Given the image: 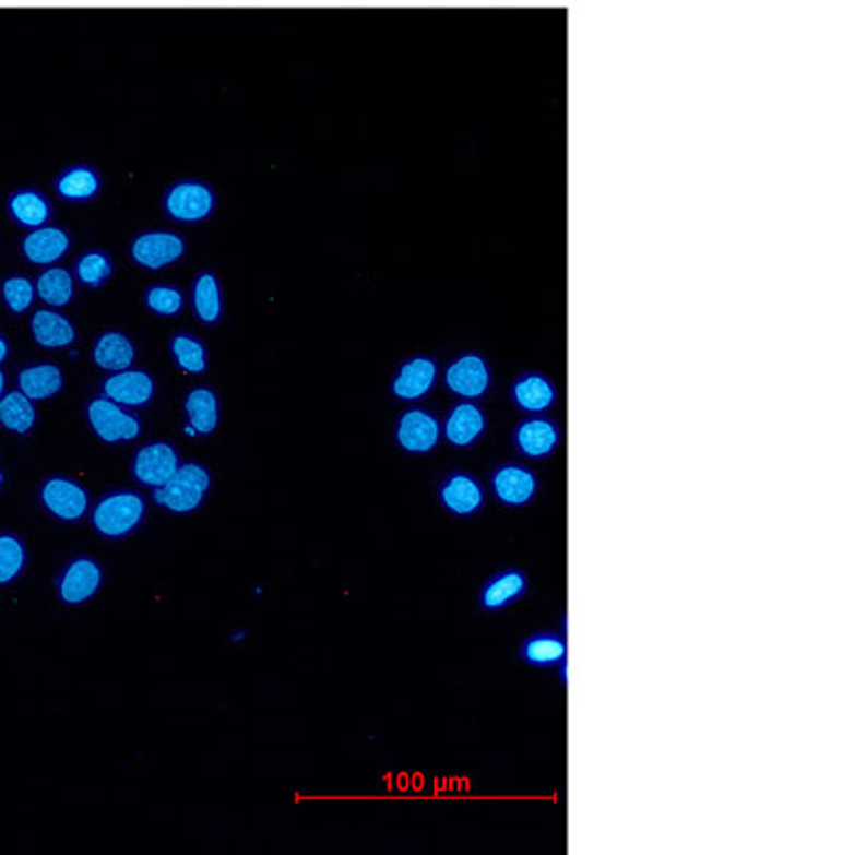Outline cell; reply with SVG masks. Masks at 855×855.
Wrapping results in <instances>:
<instances>
[{
    "instance_id": "obj_1",
    "label": "cell",
    "mask_w": 855,
    "mask_h": 855,
    "mask_svg": "<svg viewBox=\"0 0 855 855\" xmlns=\"http://www.w3.org/2000/svg\"><path fill=\"white\" fill-rule=\"evenodd\" d=\"M207 490H210V473L202 464L189 462L178 466V471L167 484L154 488L152 499L154 503L174 513H191L203 503Z\"/></svg>"
},
{
    "instance_id": "obj_2",
    "label": "cell",
    "mask_w": 855,
    "mask_h": 855,
    "mask_svg": "<svg viewBox=\"0 0 855 855\" xmlns=\"http://www.w3.org/2000/svg\"><path fill=\"white\" fill-rule=\"evenodd\" d=\"M146 503L135 492H118L105 497L93 511V524L105 537H124L144 520Z\"/></svg>"
},
{
    "instance_id": "obj_3",
    "label": "cell",
    "mask_w": 855,
    "mask_h": 855,
    "mask_svg": "<svg viewBox=\"0 0 855 855\" xmlns=\"http://www.w3.org/2000/svg\"><path fill=\"white\" fill-rule=\"evenodd\" d=\"M492 370L482 353H462L446 370V388L462 401H477L488 394Z\"/></svg>"
},
{
    "instance_id": "obj_4",
    "label": "cell",
    "mask_w": 855,
    "mask_h": 855,
    "mask_svg": "<svg viewBox=\"0 0 855 855\" xmlns=\"http://www.w3.org/2000/svg\"><path fill=\"white\" fill-rule=\"evenodd\" d=\"M490 488L499 503L518 509L535 501L539 492V479L533 468L511 462L492 471Z\"/></svg>"
},
{
    "instance_id": "obj_5",
    "label": "cell",
    "mask_w": 855,
    "mask_h": 855,
    "mask_svg": "<svg viewBox=\"0 0 855 855\" xmlns=\"http://www.w3.org/2000/svg\"><path fill=\"white\" fill-rule=\"evenodd\" d=\"M560 441L562 432L558 424L544 415H531L522 419L513 430L515 450L529 460L550 458L560 448Z\"/></svg>"
},
{
    "instance_id": "obj_6",
    "label": "cell",
    "mask_w": 855,
    "mask_h": 855,
    "mask_svg": "<svg viewBox=\"0 0 855 855\" xmlns=\"http://www.w3.org/2000/svg\"><path fill=\"white\" fill-rule=\"evenodd\" d=\"M88 421L95 430V435L105 443H118V441H135L142 432V426L138 417L131 413H124L120 404L109 399H97L88 404Z\"/></svg>"
},
{
    "instance_id": "obj_7",
    "label": "cell",
    "mask_w": 855,
    "mask_h": 855,
    "mask_svg": "<svg viewBox=\"0 0 855 855\" xmlns=\"http://www.w3.org/2000/svg\"><path fill=\"white\" fill-rule=\"evenodd\" d=\"M439 501L455 518H473L486 504V490L475 475L455 471L443 479L439 488Z\"/></svg>"
},
{
    "instance_id": "obj_8",
    "label": "cell",
    "mask_w": 855,
    "mask_h": 855,
    "mask_svg": "<svg viewBox=\"0 0 855 855\" xmlns=\"http://www.w3.org/2000/svg\"><path fill=\"white\" fill-rule=\"evenodd\" d=\"M441 424L439 419L424 411V408H411L399 419L396 428V441L408 453H430L441 441Z\"/></svg>"
},
{
    "instance_id": "obj_9",
    "label": "cell",
    "mask_w": 855,
    "mask_h": 855,
    "mask_svg": "<svg viewBox=\"0 0 855 855\" xmlns=\"http://www.w3.org/2000/svg\"><path fill=\"white\" fill-rule=\"evenodd\" d=\"M165 210L180 223H200L214 210V193L203 182H178L165 198Z\"/></svg>"
},
{
    "instance_id": "obj_10",
    "label": "cell",
    "mask_w": 855,
    "mask_h": 855,
    "mask_svg": "<svg viewBox=\"0 0 855 855\" xmlns=\"http://www.w3.org/2000/svg\"><path fill=\"white\" fill-rule=\"evenodd\" d=\"M526 591L529 575L518 567H509L484 582L479 591V605L484 611H501L509 605L518 604L526 595Z\"/></svg>"
},
{
    "instance_id": "obj_11",
    "label": "cell",
    "mask_w": 855,
    "mask_h": 855,
    "mask_svg": "<svg viewBox=\"0 0 855 855\" xmlns=\"http://www.w3.org/2000/svg\"><path fill=\"white\" fill-rule=\"evenodd\" d=\"M437 375H439V366L432 357H426V355H417L408 361H404L392 383V394L401 401H421L424 396H428L437 383Z\"/></svg>"
},
{
    "instance_id": "obj_12",
    "label": "cell",
    "mask_w": 855,
    "mask_h": 855,
    "mask_svg": "<svg viewBox=\"0 0 855 855\" xmlns=\"http://www.w3.org/2000/svg\"><path fill=\"white\" fill-rule=\"evenodd\" d=\"M102 567L91 558L73 560L60 578L58 597L69 605H80L97 595L102 589Z\"/></svg>"
},
{
    "instance_id": "obj_13",
    "label": "cell",
    "mask_w": 855,
    "mask_h": 855,
    "mask_svg": "<svg viewBox=\"0 0 855 855\" xmlns=\"http://www.w3.org/2000/svg\"><path fill=\"white\" fill-rule=\"evenodd\" d=\"M486 428H488V419L484 408L473 401H462L450 411L443 432L450 446L458 450H466L486 435Z\"/></svg>"
},
{
    "instance_id": "obj_14",
    "label": "cell",
    "mask_w": 855,
    "mask_h": 855,
    "mask_svg": "<svg viewBox=\"0 0 855 855\" xmlns=\"http://www.w3.org/2000/svg\"><path fill=\"white\" fill-rule=\"evenodd\" d=\"M556 399L558 392L553 379L542 372H524L511 383V401L529 415H542L550 411Z\"/></svg>"
},
{
    "instance_id": "obj_15",
    "label": "cell",
    "mask_w": 855,
    "mask_h": 855,
    "mask_svg": "<svg viewBox=\"0 0 855 855\" xmlns=\"http://www.w3.org/2000/svg\"><path fill=\"white\" fill-rule=\"evenodd\" d=\"M185 254V240L169 231H152L142 234L133 247L131 257L149 270H161L165 265H171Z\"/></svg>"
},
{
    "instance_id": "obj_16",
    "label": "cell",
    "mask_w": 855,
    "mask_h": 855,
    "mask_svg": "<svg viewBox=\"0 0 855 855\" xmlns=\"http://www.w3.org/2000/svg\"><path fill=\"white\" fill-rule=\"evenodd\" d=\"M178 466H180L178 453L174 452L171 446L152 443V446L142 448L140 453L135 455L133 473L144 486L161 488L163 484H167L174 477Z\"/></svg>"
},
{
    "instance_id": "obj_17",
    "label": "cell",
    "mask_w": 855,
    "mask_h": 855,
    "mask_svg": "<svg viewBox=\"0 0 855 855\" xmlns=\"http://www.w3.org/2000/svg\"><path fill=\"white\" fill-rule=\"evenodd\" d=\"M105 399L124 406H144L154 396V381L144 370H120L103 383Z\"/></svg>"
},
{
    "instance_id": "obj_18",
    "label": "cell",
    "mask_w": 855,
    "mask_h": 855,
    "mask_svg": "<svg viewBox=\"0 0 855 855\" xmlns=\"http://www.w3.org/2000/svg\"><path fill=\"white\" fill-rule=\"evenodd\" d=\"M41 501L50 513L67 522L84 518L88 509L86 490L80 484H73L71 479H62V477H54L44 486Z\"/></svg>"
},
{
    "instance_id": "obj_19",
    "label": "cell",
    "mask_w": 855,
    "mask_h": 855,
    "mask_svg": "<svg viewBox=\"0 0 855 855\" xmlns=\"http://www.w3.org/2000/svg\"><path fill=\"white\" fill-rule=\"evenodd\" d=\"M520 658L531 667H554L567 658V640L556 631H535L522 640Z\"/></svg>"
},
{
    "instance_id": "obj_20",
    "label": "cell",
    "mask_w": 855,
    "mask_h": 855,
    "mask_svg": "<svg viewBox=\"0 0 855 855\" xmlns=\"http://www.w3.org/2000/svg\"><path fill=\"white\" fill-rule=\"evenodd\" d=\"M71 247L69 236L58 227H39L24 238L22 251L37 265H50L62 259Z\"/></svg>"
},
{
    "instance_id": "obj_21",
    "label": "cell",
    "mask_w": 855,
    "mask_h": 855,
    "mask_svg": "<svg viewBox=\"0 0 855 855\" xmlns=\"http://www.w3.org/2000/svg\"><path fill=\"white\" fill-rule=\"evenodd\" d=\"M35 341L46 349H62L75 341V328L56 310H37L31 321Z\"/></svg>"
},
{
    "instance_id": "obj_22",
    "label": "cell",
    "mask_w": 855,
    "mask_h": 855,
    "mask_svg": "<svg viewBox=\"0 0 855 855\" xmlns=\"http://www.w3.org/2000/svg\"><path fill=\"white\" fill-rule=\"evenodd\" d=\"M20 392L31 401H46L62 390V370L54 364L31 366L17 377Z\"/></svg>"
},
{
    "instance_id": "obj_23",
    "label": "cell",
    "mask_w": 855,
    "mask_h": 855,
    "mask_svg": "<svg viewBox=\"0 0 855 855\" xmlns=\"http://www.w3.org/2000/svg\"><path fill=\"white\" fill-rule=\"evenodd\" d=\"M93 357L103 370L120 372L131 368L135 359V347L122 332H105L95 345Z\"/></svg>"
},
{
    "instance_id": "obj_24",
    "label": "cell",
    "mask_w": 855,
    "mask_h": 855,
    "mask_svg": "<svg viewBox=\"0 0 855 855\" xmlns=\"http://www.w3.org/2000/svg\"><path fill=\"white\" fill-rule=\"evenodd\" d=\"M187 417L189 426L195 428L198 435H212L218 426V399L212 390L198 388L189 394L187 403Z\"/></svg>"
},
{
    "instance_id": "obj_25",
    "label": "cell",
    "mask_w": 855,
    "mask_h": 855,
    "mask_svg": "<svg viewBox=\"0 0 855 855\" xmlns=\"http://www.w3.org/2000/svg\"><path fill=\"white\" fill-rule=\"evenodd\" d=\"M37 421L33 401L22 392H11L0 399V424L17 435H26Z\"/></svg>"
},
{
    "instance_id": "obj_26",
    "label": "cell",
    "mask_w": 855,
    "mask_h": 855,
    "mask_svg": "<svg viewBox=\"0 0 855 855\" xmlns=\"http://www.w3.org/2000/svg\"><path fill=\"white\" fill-rule=\"evenodd\" d=\"M99 176L91 167H73L58 178V193L69 202H86L99 193Z\"/></svg>"
},
{
    "instance_id": "obj_27",
    "label": "cell",
    "mask_w": 855,
    "mask_h": 855,
    "mask_svg": "<svg viewBox=\"0 0 855 855\" xmlns=\"http://www.w3.org/2000/svg\"><path fill=\"white\" fill-rule=\"evenodd\" d=\"M9 210L13 218L24 225V227H44L50 218V203L46 202L44 195L35 191H20L11 198Z\"/></svg>"
},
{
    "instance_id": "obj_28",
    "label": "cell",
    "mask_w": 855,
    "mask_h": 855,
    "mask_svg": "<svg viewBox=\"0 0 855 855\" xmlns=\"http://www.w3.org/2000/svg\"><path fill=\"white\" fill-rule=\"evenodd\" d=\"M193 306L203 323H216L223 312V296L216 276L202 274L193 287Z\"/></svg>"
},
{
    "instance_id": "obj_29",
    "label": "cell",
    "mask_w": 855,
    "mask_h": 855,
    "mask_svg": "<svg viewBox=\"0 0 855 855\" xmlns=\"http://www.w3.org/2000/svg\"><path fill=\"white\" fill-rule=\"evenodd\" d=\"M35 292L50 306H67L73 300V276L64 268H50L39 276Z\"/></svg>"
},
{
    "instance_id": "obj_30",
    "label": "cell",
    "mask_w": 855,
    "mask_h": 855,
    "mask_svg": "<svg viewBox=\"0 0 855 855\" xmlns=\"http://www.w3.org/2000/svg\"><path fill=\"white\" fill-rule=\"evenodd\" d=\"M171 355H174L176 364H178L185 372L202 375V372H205V368H207L205 347H203L200 341H195L193 336H187V334L174 336V341H171Z\"/></svg>"
},
{
    "instance_id": "obj_31",
    "label": "cell",
    "mask_w": 855,
    "mask_h": 855,
    "mask_svg": "<svg viewBox=\"0 0 855 855\" xmlns=\"http://www.w3.org/2000/svg\"><path fill=\"white\" fill-rule=\"evenodd\" d=\"M26 562V553L24 546L17 537L13 535H2L0 537V586L13 582Z\"/></svg>"
},
{
    "instance_id": "obj_32",
    "label": "cell",
    "mask_w": 855,
    "mask_h": 855,
    "mask_svg": "<svg viewBox=\"0 0 855 855\" xmlns=\"http://www.w3.org/2000/svg\"><path fill=\"white\" fill-rule=\"evenodd\" d=\"M111 272H114L111 259L99 251L86 252L75 268L78 278L88 287H102L103 283L111 276Z\"/></svg>"
},
{
    "instance_id": "obj_33",
    "label": "cell",
    "mask_w": 855,
    "mask_h": 855,
    "mask_svg": "<svg viewBox=\"0 0 855 855\" xmlns=\"http://www.w3.org/2000/svg\"><path fill=\"white\" fill-rule=\"evenodd\" d=\"M35 285L24 276H13L2 283V298L13 312H26L35 300Z\"/></svg>"
},
{
    "instance_id": "obj_34",
    "label": "cell",
    "mask_w": 855,
    "mask_h": 855,
    "mask_svg": "<svg viewBox=\"0 0 855 855\" xmlns=\"http://www.w3.org/2000/svg\"><path fill=\"white\" fill-rule=\"evenodd\" d=\"M146 306L156 314L171 317V314H178L182 310L185 298H182V294L176 287L158 285V287H152L151 292L146 294Z\"/></svg>"
},
{
    "instance_id": "obj_35",
    "label": "cell",
    "mask_w": 855,
    "mask_h": 855,
    "mask_svg": "<svg viewBox=\"0 0 855 855\" xmlns=\"http://www.w3.org/2000/svg\"><path fill=\"white\" fill-rule=\"evenodd\" d=\"M558 680H560L562 687H567V682H569V676H567V658H565L562 663H558Z\"/></svg>"
},
{
    "instance_id": "obj_36",
    "label": "cell",
    "mask_w": 855,
    "mask_h": 855,
    "mask_svg": "<svg viewBox=\"0 0 855 855\" xmlns=\"http://www.w3.org/2000/svg\"><path fill=\"white\" fill-rule=\"evenodd\" d=\"M7 353H9V345H7V341L0 336V364L7 359Z\"/></svg>"
},
{
    "instance_id": "obj_37",
    "label": "cell",
    "mask_w": 855,
    "mask_h": 855,
    "mask_svg": "<svg viewBox=\"0 0 855 855\" xmlns=\"http://www.w3.org/2000/svg\"><path fill=\"white\" fill-rule=\"evenodd\" d=\"M2 392H4V372L0 370V399H2Z\"/></svg>"
},
{
    "instance_id": "obj_38",
    "label": "cell",
    "mask_w": 855,
    "mask_h": 855,
    "mask_svg": "<svg viewBox=\"0 0 855 855\" xmlns=\"http://www.w3.org/2000/svg\"><path fill=\"white\" fill-rule=\"evenodd\" d=\"M185 432H187V435H189V437H195V435H198V432H195V428H193V426H187V428H185Z\"/></svg>"
},
{
    "instance_id": "obj_39",
    "label": "cell",
    "mask_w": 855,
    "mask_h": 855,
    "mask_svg": "<svg viewBox=\"0 0 855 855\" xmlns=\"http://www.w3.org/2000/svg\"><path fill=\"white\" fill-rule=\"evenodd\" d=\"M0 486H2V473H0Z\"/></svg>"
}]
</instances>
